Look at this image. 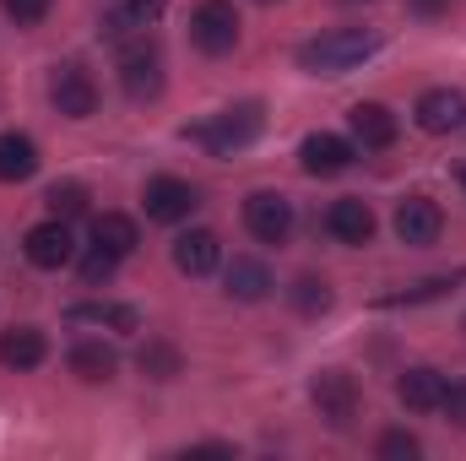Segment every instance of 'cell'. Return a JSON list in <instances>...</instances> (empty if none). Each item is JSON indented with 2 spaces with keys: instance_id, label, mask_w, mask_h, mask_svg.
Instances as JSON below:
<instances>
[{
  "instance_id": "cell-1",
  "label": "cell",
  "mask_w": 466,
  "mask_h": 461,
  "mask_svg": "<svg viewBox=\"0 0 466 461\" xmlns=\"http://www.w3.org/2000/svg\"><path fill=\"white\" fill-rule=\"evenodd\" d=\"M380 44H385L380 27H331V33L299 44V66L309 77H348L369 55H380Z\"/></svg>"
},
{
  "instance_id": "cell-2",
  "label": "cell",
  "mask_w": 466,
  "mask_h": 461,
  "mask_svg": "<svg viewBox=\"0 0 466 461\" xmlns=\"http://www.w3.org/2000/svg\"><path fill=\"white\" fill-rule=\"evenodd\" d=\"M260 125H266L260 104H233V109H223V115H212V119H201V125H190L185 136H190L196 147H207L212 158H233V152H244V147L260 136Z\"/></svg>"
},
{
  "instance_id": "cell-3",
  "label": "cell",
  "mask_w": 466,
  "mask_h": 461,
  "mask_svg": "<svg viewBox=\"0 0 466 461\" xmlns=\"http://www.w3.org/2000/svg\"><path fill=\"white\" fill-rule=\"evenodd\" d=\"M190 44L201 55H228V49H238V11H233L228 0H201L190 11Z\"/></svg>"
},
{
  "instance_id": "cell-4",
  "label": "cell",
  "mask_w": 466,
  "mask_h": 461,
  "mask_svg": "<svg viewBox=\"0 0 466 461\" xmlns=\"http://www.w3.org/2000/svg\"><path fill=\"white\" fill-rule=\"evenodd\" d=\"M309 396H315L320 418L337 424V429H348L352 418H358V402H363V391H358V380H352L348 369H320L309 380Z\"/></svg>"
},
{
  "instance_id": "cell-5",
  "label": "cell",
  "mask_w": 466,
  "mask_h": 461,
  "mask_svg": "<svg viewBox=\"0 0 466 461\" xmlns=\"http://www.w3.org/2000/svg\"><path fill=\"white\" fill-rule=\"evenodd\" d=\"M244 229L255 233L260 244H282L293 233V201L282 190H255L244 196Z\"/></svg>"
},
{
  "instance_id": "cell-6",
  "label": "cell",
  "mask_w": 466,
  "mask_h": 461,
  "mask_svg": "<svg viewBox=\"0 0 466 461\" xmlns=\"http://www.w3.org/2000/svg\"><path fill=\"white\" fill-rule=\"evenodd\" d=\"M49 104L66 119H93L98 115V82H93L82 66H55V77H49Z\"/></svg>"
},
{
  "instance_id": "cell-7",
  "label": "cell",
  "mask_w": 466,
  "mask_h": 461,
  "mask_svg": "<svg viewBox=\"0 0 466 461\" xmlns=\"http://www.w3.org/2000/svg\"><path fill=\"white\" fill-rule=\"evenodd\" d=\"M390 229H396V239H401V244L423 250V244H434V239H440V229H445V212H440V201H429V196H407V201H396Z\"/></svg>"
},
{
  "instance_id": "cell-8",
  "label": "cell",
  "mask_w": 466,
  "mask_h": 461,
  "mask_svg": "<svg viewBox=\"0 0 466 461\" xmlns=\"http://www.w3.org/2000/svg\"><path fill=\"white\" fill-rule=\"evenodd\" d=\"M22 255L38 266V271H60L71 255H76V239H71V223L66 218H49V223H38V229H27L22 239Z\"/></svg>"
},
{
  "instance_id": "cell-9",
  "label": "cell",
  "mask_w": 466,
  "mask_h": 461,
  "mask_svg": "<svg viewBox=\"0 0 466 461\" xmlns=\"http://www.w3.org/2000/svg\"><path fill=\"white\" fill-rule=\"evenodd\" d=\"M352 158H358V147H352L348 136H331V130H315V136H304V147H299V163H304V174H315V179L348 174Z\"/></svg>"
},
{
  "instance_id": "cell-10",
  "label": "cell",
  "mask_w": 466,
  "mask_h": 461,
  "mask_svg": "<svg viewBox=\"0 0 466 461\" xmlns=\"http://www.w3.org/2000/svg\"><path fill=\"white\" fill-rule=\"evenodd\" d=\"M141 207H147L152 223H185V218L196 212V190H190L185 179H174V174H157V179H147Z\"/></svg>"
},
{
  "instance_id": "cell-11",
  "label": "cell",
  "mask_w": 466,
  "mask_h": 461,
  "mask_svg": "<svg viewBox=\"0 0 466 461\" xmlns=\"http://www.w3.org/2000/svg\"><path fill=\"white\" fill-rule=\"evenodd\" d=\"M119 87H125L136 104L157 98V93H163V60H157V49H147V44L125 49V55H119Z\"/></svg>"
},
{
  "instance_id": "cell-12",
  "label": "cell",
  "mask_w": 466,
  "mask_h": 461,
  "mask_svg": "<svg viewBox=\"0 0 466 461\" xmlns=\"http://www.w3.org/2000/svg\"><path fill=\"white\" fill-rule=\"evenodd\" d=\"M174 266L185 271V277H212L218 266H223V239L212 229H190L174 239Z\"/></svg>"
},
{
  "instance_id": "cell-13",
  "label": "cell",
  "mask_w": 466,
  "mask_h": 461,
  "mask_svg": "<svg viewBox=\"0 0 466 461\" xmlns=\"http://www.w3.org/2000/svg\"><path fill=\"white\" fill-rule=\"evenodd\" d=\"M418 125L429 130V136H451V130H461L466 125V98L456 87H429L423 98H418Z\"/></svg>"
},
{
  "instance_id": "cell-14",
  "label": "cell",
  "mask_w": 466,
  "mask_h": 461,
  "mask_svg": "<svg viewBox=\"0 0 466 461\" xmlns=\"http://www.w3.org/2000/svg\"><path fill=\"white\" fill-rule=\"evenodd\" d=\"M352 147H363V152H385V147H396V115L385 109V104H352Z\"/></svg>"
},
{
  "instance_id": "cell-15",
  "label": "cell",
  "mask_w": 466,
  "mask_h": 461,
  "mask_svg": "<svg viewBox=\"0 0 466 461\" xmlns=\"http://www.w3.org/2000/svg\"><path fill=\"white\" fill-rule=\"evenodd\" d=\"M374 229H380V218H374V207H369V201H358V196L331 201V212H326V233H331V239H342V244H369Z\"/></svg>"
},
{
  "instance_id": "cell-16",
  "label": "cell",
  "mask_w": 466,
  "mask_h": 461,
  "mask_svg": "<svg viewBox=\"0 0 466 461\" xmlns=\"http://www.w3.org/2000/svg\"><path fill=\"white\" fill-rule=\"evenodd\" d=\"M445 374L440 369H429V364H418V369H401V380H396V396H401V407H412V413H440V402H445Z\"/></svg>"
},
{
  "instance_id": "cell-17",
  "label": "cell",
  "mask_w": 466,
  "mask_h": 461,
  "mask_svg": "<svg viewBox=\"0 0 466 461\" xmlns=\"http://www.w3.org/2000/svg\"><path fill=\"white\" fill-rule=\"evenodd\" d=\"M223 288H228V299H238V304H260L271 293V271L255 255H233L228 266H223Z\"/></svg>"
},
{
  "instance_id": "cell-18",
  "label": "cell",
  "mask_w": 466,
  "mask_h": 461,
  "mask_svg": "<svg viewBox=\"0 0 466 461\" xmlns=\"http://www.w3.org/2000/svg\"><path fill=\"white\" fill-rule=\"evenodd\" d=\"M49 358V337L38 332V326H11L5 337H0V369H38Z\"/></svg>"
},
{
  "instance_id": "cell-19",
  "label": "cell",
  "mask_w": 466,
  "mask_h": 461,
  "mask_svg": "<svg viewBox=\"0 0 466 461\" xmlns=\"http://www.w3.org/2000/svg\"><path fill=\"white\" fill-rule=\"evenodd\" d=\"M33 174H38V147H33V136L5 130V136H0V185H22V179H33Z\"/></svg>"
},
{
  "instance_id": "cell-20",
  "label": "cell",
  "mask_w": 466,
  "mask_h": 461,
  "mask_svg": "<svg viewBox=\"0 0 466 461\" xmlns=\"http://www.w3.org/2000/svg\"><path fill=\"white\" fill-rule=\"evenodd\" d=\"M93 244L125 261V255L141 244V229H136V218H125V212H98V218H93Z\"/></svg>"
},
{
  "instance_id": "cell-21",
  "label": "cell",
  "mask_w": 466,
  "mask_h": 461,
  "mask_svg": "<svg viewBox=\"0 0 466 461\" xmlns=\"http://www.w3.org/2000/svg\"><path fill=\"white\" fill-rule=\"evenodd\" d=\"M66 364H71V374H82V380H115L119 369V353L109 343H76L71 353H66Z\"/></svg>"
},
{
  "instance_id": "cell-22",
  "label": "cell",
  "mask_w": 466,
  "mask_h": 461,
  "mask_svg": "<svg viewBox=\"0 0 466 461\" xmlns=\"http://www.w3.org/2000/svg\"><path fill=\"white\" fill-rule=\"evenodd\" d=\"M76 326H115V332H136L141 326V315L130 310V304H71L66 310Z\"/></svg>"
},
{
  "instance_id": "cell-23",
  "label": "cell",
  "mask_w": 466,
  "mask_h": 461,
  "mask_svg": "<svg viewBox=\"0 0 466 461\" xmlns=\"http://www.w3.org/2000/svg\"><path fill=\"white\" fill-rule=\"evenodd\" d=\"M44 201H49V212H55V218H66V223H71V218H82V212H87V201H93V196H87V185L60 179V185H49V196H44Z\"/></svg>"
},
{
  "instance_id": "cell-24",
  "label": "cell",
  "mask_w": 466,
  "mask_h": 461,
  "mask_svg": "<svg viewBox=\"0 0 466 461\" xmlns=\"http://www.w3.org/2000/svg\"><path fill=\"white\" fill-rule=\"evenodd\" d=\"M288 299H293V310H299V315H326V310H331V288H326L320 277H299Z\"/></svg>"
},
{
  "instance_id": "cell-25",
  "label": "cell",
  "mask_w": 466,
  "mask_h": 461,
  "mask_svg": "<svg viewBox=\"0 0 466 461\" xmlns=\"http://www.w3.org/2000/svg\"><path fill=\"white\" fill-rule=\"evenodd\" d=\"M141 369H147L152 380H174V374H179V347L147 343V347H141Z\"/></svg>"
},
{
  "instance_id": "cell-26",
  "label": "cell",
  "mask_w": 466,
  "mask_h": 461,
  "mask_svg": "<svg viewBox=\"0 0 466 461\" xmlns=\"http://www.w3.org/2000/svg\"><path fill=\"white\" fill-rule=\"evenodd\" d=\"M412 456H423L418 435H407V429H385L380 435V461H412Z\"/></svg>"
},
{
  "instance_id": "cell-27",
  "label": "cell",
  "mask_w": 466,
  "mask_h": 461,
  "mask_svg": "<svg viewBox=\"0 0 466 461\" xmlns=\"http://www.w3.org/2000/svg\"><path fill=\"white\" fill-rule=\"evenodd\" d=\"M451 288H456V277H429V282H418V288H407V293H396L385 304H423V299H445Z\"/></svg>"
},
{
  "instance_id": "cell-28",
  "label": "cell",
  "mask_w": 466,
  "mask_h": 461,
  "mask_svg": "<svg viewBox=\"0 0 466 461\" xmlns=\"http://www.w3.org/2000/svg\"><path fill=\"white\" fill-rule=\"evenodd\" d=\"M115 266H119V255H109V250H98V244H93V255L82 261V282H87V288H98V282H109V277H115Z\"/></svg>"
},
{
  "instance_id": "cell-29",
  "label": "cell",
  "mask_w": 466,
  "mask_h": 461,
  "mask_svg": "<svg viewBox=\"0 0 466 461\" xmlns=\"http://www.w3.org/2000/svg\"><path fill=\"white\" fill-rule=\"evenodd\" d=\"M0 5H5V16L22 22V27H33V22L49 16V0H0Z\"/></svg>"
},
{
  "instance_id": "cell-30",
  "label": "cell",
  "mask_w": 466,
  "mask_h": 461,
  "mask_svg": "<svg viewBox=\"0 0 466 461\" xmlns=\"http://www.w3.org/2000/svg\"><path fill=\"white\" fill-rule=\"evenodd\" d=\"M440 413H451V424H456V429H466V380H461V385H445Z\"/></svg>"
},
{
  "instance_id": "cell-31",
  "label": "cell",
  "mask_w": 466,
  "mask_h": 461,
  "mask_svg": "<svg viewBox=\"0 0 466 461\" xmlns=\"http://www.w3.org/2000/svg\"><path fill=\"white\" fill-rule=\"evenodd\" d=\"M125 5H130V11H136V22L147 27V22H157V16H163V5H168V0H125Z\"/></svg>"
},
{
  "instance_id": "cell-32",
  "label": "cell",
  "mask_w": 466,
  "mask_h": 461,
  "mask_svg": "<svg viewBox=\"0 0 466 461\" xmlns=\"http://www.w3.org/2000/svg\"><path fill=\"white\" fill-rule=\"evenodd\" d=\"M412 5H418V11H423V16H434V11H445V5H451V0H412Z\"/></svg>"
},
{
  "instance_id": "cell-33",
  "label": "cell",
  "mask_w": 466,
  "mask_h": 461,
  "mask_svg": "<svg viewBox=\"0 0 466 461\" xmlns=\"http://www.w3.org/2000/svg\"><path fill=\"white\" fill-rule=\"evenodd\" d=\"M461 190H466V169H461Z\"/></svg>"
},
{
  "instance_id": "cell-34",
  "label": "cell",
  "mask_w": 466,
  "mask_h": 461,
  "mask_svg": "<svg viewBox=\"0 0 466 461\" xmlns=\"http://www.w3.org/2000/svg\"><path fill=\"white\" fill-rule=\"evenodd\" d=\"M260 5H271V0H260Z\"/></svg>"
}]
</instances>
